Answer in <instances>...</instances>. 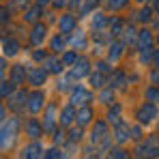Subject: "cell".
<instances>
[{
	"label": "cell",
	"mask_w": 159,
	"mask_h": 159,
	"mask_svg": "<svg viewBox=\"0 0 159 159\" xmlns=\"http://www.w3.org/2000/svg\"><path fill=\"white\" fill-rule=\"evenodd\" d=\"M17 133V118H9V120H2V151H7L13 142Z\"/></svg>",
	"instance_id": "obj_1"
},
{
	"label": "cell",
	"mask_w": 159,
	"mask_h": 159,
	"mask_svg": "<svg viewBox=\"0 0 159 159\" xmlns=\"http://www.w3.org/2000/svg\"><path fill=\"white\" fill-rule=\"evenodd\" d=\"M155 118H157V106H155L153 101L144 103V106L138 110V120H140L142 125H148V123H153Z\"/></svg>",
	"instance_id": "obj_2"
},
{
	"label": "cell",
	"mask_w": 159,
	"mask_h": 159,
	"mask_svg": "<svg viewBox=\"0 0 159 159\" xmlns=\"http://www.w3.org/2000/svg\"><path fill=\"white\" fill-rule=\"evenodd\" d=\"M28 99H30V101H28V110H30L32 114H37V112H39V110L43 107V101H45L43 93H39V90H37V93H32V95H30Z\"/></svg>",
	"instance_id": "obj_3"
},
{
	"label": "cell",
	"mask_w": 159,
	"mask_h": 159,
	"mask_svg": "<svg viewBox=\"0 0 159 159\" xmlns=\"http://www.w3.org/2000/svg\"><path fill=\"white\" fill-rule=\"evenodd\" d=\"M106 135H107V127H106V123H101V120H99V123L95 125L93 133H90V142H93V144H99V142H101V140H103Z\"/></svg>",
	"instance_id": "obj_4"
},
{
	"label": "cell",
	"mask_w": 159,
	"mask_h": 159,
	"mask_svg": "<svg viewBox=\"0 0 159 159\" xmlns=\"http://www.w3.org/2000/svg\"><path fill=\"white\" fill-rule=\"evenodd\" d=\"M43 131H45V129H43V125H41L37 118H30L26 123V133L30 138H39V135H43Z\"/></svg>",
	"instance_id": "obj_5"
},
{
	"label": "cell",
	"mask_w": 159,
	"mask_h": 159,
	"mask_svg": "<svg viewBox=\"0 0 159 159\" xmlns=\"http://www.w3.org/2000/svg\"><path fill=\"white\" fill-rule=\"evenodd\" d=\"M73 118H78V114H75L73 106L65 107V110L60 112V125H62V127H69V125L73 123Z\"/></svg>",
	"instance_id": "obj_6"
},
{
	"label": "cell",
	"mask_w": 159,
	"mask_h": 159,
	"mask_svg": "<svg viewBox=\"0 0 159 159\" xmlns=\"http://www.w3.org/2000/svg\"><path fill=\"white\" fill-rule=\"evenodd\" d=\"M86 101H90V93H86V90L80 86L78 90L73 93V97H71V103H73V106H84Z\"/></svg>",
	"instance_id": "obj_7"
},
{
	"label": "cell",
	"mask_w": 159,
	"mask_h": 159,
	"mask_svg": "<svg viewBox=\"0 0 159 159\" xmlns=\"http://www.w3.org/2000/svg\"><path fill=\"white\" fill-rule=\"evenodd\" d=\"M9 106L13 107V110H17V107H26V90H20L17 95H13V97L9 99Z\"/></svg>",
	"instance_id": "obj_8"
},
{
	"label": "cell",
	"mask_w": 159,
	"mask_h": 159,
	"mask_svg": "<svg viewBox=\"0 0 159 159\" xmlns=\"http://www.w3.org/2000/svg\"><path fill=\"white\" fill-rule=\"evenodd\" d=\"M129 133V127H127V123H120V125H116V131H114V140L118 142V144H123V142H127V135Z\"/></svg>",
	"instance_id": "obj_9"
},
{
	"label": "cell",
	"mask_w": 159,
	"mask_h": 159,
	"mask_svg": "<svg viewBox=\"0 0 159 159\" xmlns=\"http://www.w3.org/2000/svg\"><path fill=\"white\" fill-rule=\"evenodd\" d=\"M24 155H22V159H39V153H41V146L34 142V144H28L26 148L22 151Z\"/></svg>",
	"instance_id": "obj_10"
},
{
	"label": "cell",
	"mask_w": 159,
	"mask_h": 159,
	"mask_svg": "<svg viewBox=\"0 0 159 159\" xmlns=\"http://www.w3.org/2000/svg\"><path fill=\"white\" fill-rule=\"evenodd\" d=\"M45 78H48L45 69H32L30 71V84H34V86H41L45 82Z\"/></svg>",
	"instance_id": "obj_11"
},
{
	"label": "cell",
	"mask_w": 159,
	"mask_h": 159,
	"mask_svg": "<svg viewBox=\"0 0 159 159\" xmlns=\"http://www.w3.org/2000/svg\"><path fill=\"white\" fill-rule=\"evenodd\" d=\"M84 73H88V60L80 58L78 62H75V69L71 71V78H82Z\"/></svg>",
	"instance_id": "obj_12"
},
{
	"label": "cell",
	"mask_w": 159,
	"mask_h": 159,
	"mask_svg": "<svg viewBox=\"0 0 159 159\" xmlns=\"http://www.w3.org/2000/svg\"><path fill=\"white\" fill-rule=\"evenodd\" d=\"M90 118H93V110H90V107H82V110L78 112V125H80V127L88 125Z\"/></svg>",
	"instance_id": "obj_13"
},
{
	"label": "cell",
	"mask_w": 159,
	"mask_h": 159,
	"mask_svg": "<svg viewBox=\"0 0 159 159\" xmlns=\"http://www.w3.org/2000/svg\"><path fill=\"white\" fill-rule=\"evenodd\" d=\"M75 26V17L73 15H62V20H60V32H71Z\"/></svg>",
	"instance_id": "obj_14"
},
{
	"label": "cell",
	"mask_w": 159,
	"mask_h": 159,
	"mask_svg": "<svg viewBox=\"0 0 159 159\" xmlns=\"http://www.w3.org/2000/svg\"><path fill=\"white\" fill-rule=\"evenodd\" d=\"M151 43H153V37L148 30H142L140 32V50H151Z\"/></svg>",
	"instance_id": "obj_15"
},
{
	"label": "cell",
	"mask_w": 159,
	"mask_h": 159,
	"mask_svg": "<svg viewBox=\"0 0 159 159\" xmlns=\"http://www.w3.org/2000/svg\"><path fill=\"white\" fill-rule=\"evenodd\" d=\"M43 39H45V26L37 24V26H34V30H32V41L39 45V43H43Z\"/></svg>",
	"instance_id": "obj_16"
},
{
	"label": "cell",
	"mask_w": 159,
	"mask_h": 159,
	"mask_svg": "<svg viewBox=\"0 0 159 159\" xmlns=\"http://www.w3.org/2000/svg\"><path fill=\"white\" fill-rule=\"evenodd\" d=\"M11 82H13V84H22V82H24V67H22V65H17V67L13 69V78H11Z\"/></svg>",
	"instance_id": "obj_17"
},
{
	"label": "cell",
	"mask_w": 159,
	"mask_h": 159,
	"mask_svg": "<svg viewBox=\"0 0 159 159\" xmlns=\"http://www.w3.org/2000/svg\"><path fill=\"white\" fill-rule=\"evenodd\" d=\"M4 54L7 56H13V54H17V41H4Z\"/></svg>",
	"instance_id": "obj_18"
},
{
	"label": "cell",
	"mask_w": 159,
	"mask_h": 159,
	"mask_svg": "<svg viewBox=\"0 0 159 159\" xmlns=\"http://www.w3.org/2000/svg\"><path fill=\"white\" fill-rule=\"evenodd\" d=\"M110 123L120 125V106H114V110L110 112Z\"/></svg>",
	"instance_id": "obj_19"
},
{
	"label": "cell",
	"mask_w": 159,
	"mask_h": 159,
	"mask_svg": "<svg viewBox=\"0 0 159 159\" xmlns=\"http://www.w3.org/2000/svg\"><path fill=\"white\" fill-rule=\"evenodd\" d=\"M45 65H48L45 69H50V71H56V73L62 69V67H60V62H58L56 58H45Z\"/></svg>",
	"instance_id": "obj_20"
},
{
	"label": "cell",
	"mask_w": 159,
	"mask_h": 159,
	"mask_svg": "<svg viewBox=\"0 0 159 159\" xmlns=\"http://www.w3.org/2000/svg\"><path fill=\"white\" fill-rule=\"evenodd\" d=\"M146 99L153 101V103H159V88H148L146 90Z\"/></svg>",
	"instance_id": "obj_21"
},
{
	"label": "cell",
	"mask_w": 159,
	"mask_h": 159,
	"mask_svg": "<svg viewBox=\"0 0 159 159\" xmlns=\"http://www.w3.org/2000/svg\"><path fill=\"white\" fill-rule=\"evenodd\" d=\"M103 24H106V17H103L101 13H97V15H95V20H93V28H97V30H99Z\"/></svg>",
	"instance_id": "obj_22"
},
{
	"label": "cell",
	"mask_w": 159,
	"mask_h": 159,
	"mask_svg": "<svg viewBox=\"0 0 159 159\" xmlns=\"http://www.w3.org/2000/svg\"><path fill=\"white\" fill-rule=\"evenodd\" d=\"M120 52H123V45H120V43H116V45L112 48V52H110V60H116V58L120 56Z\"/></svg>",
	"instance_id": "obj_23"
},
{
	"label": "cell",
	"mask_w": 159,
	"mask_h": 159,
	"mask_svg": "<svg viewBox=\"0 0 159 159\" xmlns=\"http://www.w3.org/2000/svg\"><path fill=\"white\" fill-rule=\"evenodd\" d=\"M90 84H93L95 88H99V86H103V75H101V73H95V75L90 78Z\"/></svg>",
	"instance_id": "obj_24"
},
{
	"label": "cell",
	"mask_w": 159,
	"mask_h": 159,
	"mask_svg": "<svg viewBox=\"0 0 159 159\" xmlns=\"http://www.w3.org/2000/svg\"><path fill=\"white\" fill-rule=\"evenodd\" d=\"M11 84H13V82H2V97H4V99L13 93V86H11Z\"/></svg>",
	"instance_id": "obj_25"
},
{
	"label": "cell",
	"mask_w": 159,
	"mask_h": 159,
	"mask_svg": "<svg viewBox=\"0 0 159 159\" xmlns=\"http://www.w3.org/2000/svg\"><path fill=\"white\" fill-rule=\"evenodd\" d=\"M107 159H129V153L127 151H114Z\"/></svg>",
	"instance_id": "obj_26"
},
{
	"label": "cell",
	"mask_w": 159,
	"mask_h": 159,
	"mask_svg": "<svg viewBox=\"0 0 159 159\" xmlns=\"http://www.w3.org/2000/svg\"><path fill=\"white\" fill-rule=\"evenodd\" d=\"M69 138H71V142H80V140H82V129H80V127L71 129V135H69Z\"/></svg>",
	"instance_id": "obj_27"
},
{
	"label": "cell",
	"mask_w": 159,
	"mask_h": 159,
	"mask_svg": "<svg viewBox=\"0 0 159 159\" xmlns=\"http://www.w3.org/2000/svg\"><path fill=\"white\" fill-rule=\"evenodd\" d=\"M37 15H39V9H30V11H28L24 17H26L28 22H34V20H37Z\"/></svg>",
	"instance_id": "obj_28"
},
{
	"label": "cell",
	"mask_w": 159,
	"mask_h": 159,
	"mask_svg": "<svg viewBox=\"0 0 159 159\" xmlns=\"http://www.w3.org/2000/svg\"><path fill=\"white\" fill-rule=\"evenodd\" d=\"M52 48H54V52H62V39L60 37H56L52 41Z\"/></svg>",
	"instance_id": "obj_29"
},
{
	"label": "cell",
	"mask_w": 159,
	"mask_h": 159,
	"mask_svg": "<svg viewBox=\"0 0 159 159\" xmlns=\"http://www.w3.org/2000/svg\"><path fill=\"white\" fill-rule=\"evenodd\" d=\"M125 32H127V34H125V41H127V43H133V41H135V30L129 28V30H125Z\"/></svg>",
	"instance_id": "obj_30"
},
{
	"label": "cell",
	"mask_w": 159,
	"mask_h": 159,
	"mask_svg": "<svg viewBox=\"0 0 159 159\" xmlns=\"http://www.w3.org/2000/svg\"><path fill=\"white\" fill-rule=\"evenodd\" d=\"M58 157H60V153H58L56 148H50V151L45 153V157H43V159H58Z\"/></svg>",
	"instance_id": "obj_31"
},
{
	"label": "cell",
	"mask_w": 159,
	"mask_h": 159,
	"mask_svg": "<svg viewBox=\"0 0 159 159\" xmlns=\"http://www.w3.org/2000/svg\"><path fill=\"white\" fill-rule=\"evenodd\" d=\"M75 60H78V54L75 52H69L65 56V62H67V65H71V62H75Z\"/></svg>",
	"instance_id": "obj_32"
},
{
	"label": "cell",
	"mask_w": 159,
	"mask_h": 159,
	"mask_svg": "<svg viewBox=\"0 0 159 159\" xmlns=\"http://www.w3.org/2000/svg\"><path fill=\"white\" fill-rule=\"evenodd\" d=\"M54 140H56V144H62L65 142V131H56V138Z\"/></svg>",
	"instance_id": "obj_33"
},
{
	"label": "cell",
	"mask_w": 159,
	"mask_h": 159,
	"mask_svg": "<svg viewBox=\"0 0 159 159\" xmlns=\"http://www.w3.org/2000/svg\"><path fill=\"white\" fill-rule=\"evenodd\" d=\"M125 2H127V0H112L110 4H112V9H120V7H123Z\"/></svg>",
	"instance_id": "obj_34"
},
{
	"label": "cell",
	"mask_w": 159,
	"mask_h": 159,
	"mask_svg": "<svg viewBox=\"0 0 159 159\" xmlns=\"http://www.w3.org/2000/svg\"><path fill=\"white\" fill-rule=\"evenodd\" d=\"M110 99H112V93H110V90H106V93H101V101H106V103H110Z\"/></svg>",
	"instance_id": "obj_35"
},
{
	"label": "cell",
	"mask_w": 159,
	"mask_h": 159,
	"mask_svg": "<svg viewBox=\"0 0 159 159\" xmlns=\"http://www.w3.org/2000/svg\"><path fill=\"white\" fill-rule=\"evenodd\" d=\"M131 133H133V138H135V140H140V138H142V131H140V127H133Z\"/></svg>",
	"instance_id": "obj_36"
},
{
	"label": "cell",
	"mask_w": 159,
	"mask_h": 159,
	"mask_svg": "<svg viewBox=\"0 0 159 159\" xmlns=\"http://www.w3.org/2000/svg\"><path fill=\"white\" fill-rule=\"evenodd\" d=\"M151 17V9H144L142 13H140V20H148Z\"/></svg>",
	"instance_id": "obj_37"
},
{
	"label": "cell",
	"mask_w": 159,
	"mask_h": 159,
	"mask_svg": "<svg viewBox=\"0 0 159 159\" xmlns=\"http://www.w3.org/2000/svg\"><path fill=\"white\" fill-rule=\"evenodd\" d=\"M97 67H99V71H110V67H107L106 62H99V65H97Z\"/></svg>",
	"instance_id": "obj_38"
},
{
	"label": "cell",
	"mask_w": 159,
	"mask_h": 159,
	"mask_svg": "<svg viewBox=\"0 0 159 159\" xmlns=\"http://www.w3.org/2000/svg\"><path fill=\"white\" fill-rule=\"evenodd\" d=\"M20 7L24 9V7H28V0H20Z\"/></svg>",
	"instance_id": "obj_39"
},
{
	"label": "cell",
	"mask_w": 159,
	"mask_h": 159,
	"mask_svg": "<svg viewBox=\"0 0 159 159\" xmlns=\"http://www.w3.org/2000/svg\"><path fill=\"white\" fill-rule=\"evenodd\" d=\"M155 67H159V52L155 54Z\"/></svg>",
	"instance_id": "obj_40"
},
{
	"label": "cell",
	"mask_w": 159,
	"mask_h": 159,
	"mask_svg": "<svg viewBox=\"0 0 159 159\" xmlns=\"http://www.w3.org/2000/svg\"><path fill=\"white\" fill-rule=\"evenodd\" d=\"M37 2H39V4H48L50 0H37Z\"/></svg>",
	"instance_id": "obj_41"
},
{
	"label": "cell",
	"mask_w": 159,
	"mask_h": 159,
	"mask_svg": "<svg viewBox=\"0 0 159 159\" xmlns=\"http://www.w3.org/2000/svg\"><path fill=\"white\" fill-rule=\"evenodd\" d=\"M58 159H67V155H65V153H60V157H58Z\"/></svg>",
	"instance_id": "obj_42"
},
{
	"label": "cell",
	"mask_w": 159,
	"mask_h": 159,
	"mask_svg": "<svg viewBox=\"0 0 159 159\" xmlns=\"http://www.w3.org/2000/svg\"><path fill=\"white\" fill-rule=\"evenodd\" d=\"M157 43H159V34H157Z\"/></svg>",
	"instance_id": "obj_43"
},
{
	"label": "cell",
	"mask_w": 159,
	"mask_h": 159,
	"mask_svg": "<svg viewBox=\"0 0 159 159\" xmlns=\"http://www.w3.org/2000/svg\"><path fill=\"white\" fill-rule=\"evenodd\" d=\"M157 11H159V4H157Z\"/></svg>",
	"instance_id": "obj_44"
}]
</instances>
